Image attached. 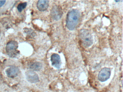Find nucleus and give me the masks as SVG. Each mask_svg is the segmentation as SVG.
Returning <instances> with one entry per match:
<instances>
[{
	"mask_svg": "<svg viewBox=\"0 0 123 92\" xmlns=\"http://www.w3.org/2000/svg\"><path fill=\"white\" fill-rule=\"evenodd\" d=\"M27 6V3L24 2L19 4L18 6V9L19 12H21L24 9L26 8Z\"/></svg>",
	"mask_w": 123,
	"mask_h": 92,
	"instance_id": "9b49d317",
	"label": "nucleus"
},
{
	"mask_svg": "<svg viewBox=\"0 0 123 92\" xmlns=\"http://www.w3.org/2000/svg\"><path fill=\"white\" fill-rule=\"evenodd\" d=\"M26 79L31 83H36L39 80L38 75L33 70H29L26 73Z\"/></svg>",
	"mask_w": 123,
	"mask_h": 92,
	"instance_id": "423d86ee",
	"label": "nucleus"
},
{
	"mask_svg": "<svg viewBox=\"0 0 123 92\" xmlns=\"http://www.w3.org/2000/svg\"><path fill=\"white\" fill-rule=\"evenodd\" d=\"M51 60L52 64L56 68H59L62 64L60 56L58 54L54 53L51 56Z\"/></svg>",
	"mask_w": 123,
	"mask_h": 92,
	"instance_id": "0eeeda50",
	"label": "nucleus"
},
{
	"mask_svg": "<svg viewBox=\"0 0 123 92\" xmlns=\"http://www.w3.org/2000/svg\"><path fill=\"white\" fill-rule=\"evenodd\" d=\"M49 6V1L48 0H39L37 3V8L41 11H46Z\"/></svg>",
	"mask_w": 123,
	"mask_h": 92,
	"instance_id": "1a4fd4ad",
	"label": "nucleus"
},
{
	"mask_svg": "<svg viewBox=\"0 0 123 92\" xmlns=\"http://www.w3.org/2000/svg\"><path fill=\"white\" fill-rule=\"evenodd\" d=\"M79 36L83 46L85 47H88L92 44V36L88 30L86 29H81L79 32Z\"/></svg>",
	"mask_w": 123,
	"mask_h": 92,
	"instance_id": "f03ea898",
	"label": "nucleus"
},
{
	"mask_svg": "<svg viewBox=\"0 0 123 92\" xmlns=\"http://www.w3.org/2000/svg\"><path fill=\"white\" fill-rule=\"evenodd\" d=\"M18 43L15 41H12L7 43L6 46V51L8 55L12 57L15 54L18 48Z\"/></svg>",
	"mask_w": 123,
	"mask_h": 92,
	"instance_id": "7ed1b4c3",
	"label": "nucleus"
},
{
	"mask_svg": "<svg viewBox=\"0 0 123 92\" xmlns=\"http://www.w3.org/2000/svg\"><path fill=\"white\" fill-rule=\"evenodd\" d=\"M80 16V13L78 9H73L68 12L66 18V26L68 29L73 30L76 28Z\"/></svg>",
	"mask_w": 123,
	"mask_h": 92,
	"instance_id": "f257e3e1",
	"label": "nucleus"
},
{
	"mask_svg": "<svg viewBox=\"0 0 123 92\" xmlns=\"http://www.w3.org/2000/svg\"><path fill=\"white\" fill-rule=\"evenodd\" d=\"M116 1V2H118V1Z\"/></svg>",
	"mask_w": 123,
	"mask_h": 92,
	"instance_id": "ddd939ff",
	"label": "nucleus"
},
{
	"mask_svg": "<svg viewBox=\"0 0 123 92\" xmlns=\"http://www.w3.org/2000/svg\"><path fill=\"white\" fill-rule=\"evenodd\" d=\"M51 16L56 21L60 19L62 16V11L60 6H54L51 11Z\"/></svg>",
	"mask_w": 123,
	"mask_h": 92,
	"instance_id": "39448f33",
	"label": "nucleus"
},
{
	"mask_svg": "<svg viewBox=\"0 0 123 92\" xmlns=\"http://www.w3.org/2000/svg\"><path fill=\"white\" fill-rule=\"evenodd\" d=\"M42 66V64L41 63L36 62L31 64L30 66V68L32 70L38 71L41 69Z\"/></svg>",
	"mask_w": 123,
	"mask_h": 92,
	"instance_id": "9d476101",
	"label": "nucleus"
},
{
	"mask_svg": "<svg viewBox=\"0 0 123 92\" xmlns=\"http://www.w3.org/2000/svg\"><path fill=\"white\" fill-rule=\"evenodd\" d=\"M19 72V69L15 66H12L8 68L6 71L7 76L10 78L16 77L18 76Z\"/></svg>",
	"mask_w": 123,
	"mask_h": 92,
	"instance_id": "6e6552de",
	"label": "nucleus"
},
{
	"mask_svg": "<svg viewBox=\"0 0 123 92\" xmlns=\"http://www.w3.org/2000/svg\"><path fill=\"white\" fill-rule=\"evenodd\" d=\"M111 70L110 68L105 67L101 69L98 74V80L101 82L107 80L110 77Z\"/></svg>",
	"mask_w": 123,
	"mask_h": 92,
	"instance_id": "20e7f679",
	"label": "nucleus"
},
{
	"mask_svg": "<svg viewBox=\"0 0 123 92\" xmlns=\"http://www.w3.org/2000/svg\"><path fill=\"white\" fill-rule=\"evenodd\" d=\"M6 1L5 0H0V7H2L5 4Z\"/></svg>",
	"mask_w": 123,
	"mask_h": 92,
	"instance_id": "f8f14e48",
	"label": "nucleus"
}]
</instances>
